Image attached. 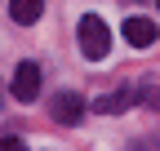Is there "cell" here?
Here are the masks:
<instances>
[{
  "label": "cell",
  "mask_w": 160,
  "mask_h": 151,
  "mask_svg": "<svg viewBox=\"0 0 160 151\" xmlns=\"http://www.w3.org/2000/svg\"><path fill=\"white\" fill-rule=\"evenodd\" d=\"M76 40H80V53H85V58H93V62L111 53V31H107V22H102L98 13H85V18H80Z\"/></svg>",
  "instance_id": "cell-1"
},
{
  "label": "cell",
  "mask_w": 160,
  "mask_h": 151,
  "mask_svg": "<svg viewBox=\"0 0 160 151\" xmlns=\"http://www.w3.org/2000/svg\"><path fill=\"white\" fill-rule=\"evenodd\" d=\"M49 111H53V120L58 124H80V120H85V98H80V93H71V89H62V93H58V98L49 102Z\"/></svg>",
  "instance_id": "cell-2"
},
{
  "label": "cell",
  "mask_w": 160,
  "mask_h": 151,
  "mask_svg": "<svg viewBox=\"0 0 160 151\" xmlns=\"http://www.w3.org/2000/svg\"><path fill=\"white\" fill-rule=\"evenodd\" d=\"M13 98L18 102H36L40 98V67L36 62H18L13 67Z\"/></svg>",
  "instance_id": "cell-3"
},
{
  "label": "cell",
  "mask_w": 160,
  "mask_h": 151,
  "mask_svg": "<svg viewBox=\"0 0 160 151\" xmlns=\"http://www.w3.org/2000/svg\"><path fill=\"white\" fill-rule=\"evenodd\" d=\"M120 31H125V40H129L133 49H151V45H156V36H160L151 18H129V22L120 27Z\"/></svg>",
  "instance_id": "cell-4"
},
{
  "label": "cell",
  "mask_w": 160,
  "mask_h": 151,
  "mask_svg": "<svg viewBox=\"0 0 160 151\" xmlns=\"http://www.w3.org/2000/svg\"><path fill=\"white\" fill-rule=\"evenodd\" d=\"M40 13H45V0H9V18H13L18 27L40 22Z\"/></svg>",
  "instance_id": "cell-5"
},
{
  "label": "cell",
  "mask_w": 160,
  "mask_h": 151,
  "mask_svg": "<svg viewBox=\"0 0 160 151\" xmlns=\"http://www.w3.org/2000/svg\"><path fill=\"white\" fill-rule=\"evenodd\" d=\"M129 102H133V93H129V89H111V93H102V98H98L93 107L102 111V116H116V111H125Z\"/></svg>",
  "instance_id": "cell-6"
},
{
  "label": "cell",
  "mask_w": 160,
  "mask_h": 151,
  "mask_svg": "<svg viewBox=\"0 0 160 151\" xmlns=\"http://www.w3.org/2000/svg\"><path fill=\"white\" fill-rule=\"evenodd\" d=\"M142 107H151V111H160V89H151V85L142 89Z\"/></svg>",
  "instance_id": "cell-7"
},
{
  "label": "cell",
  "mask_w": 160,
  "mask_h": 151,
  "mask_svg": "<svg viewBox=\"0 0 160 151\" xmlns=\"http://www.w3.org/2000/svg\"><path fill=\"white\" fill-rule=\"evenodd\" d=\"M9 147L18 151V147H22V138H13V134H5V138H0V151H9Z\"/></svg>",
  "instance_id": "cell-8"
},
{
  "label": "cell",
  "mask_w": 160,
  "mask_h": 151,
  "mask_svg": "<svg viewBox=\"0 0 160 151\" xmlns=\"http://www.w3.org/2000/svg\"><path fill=\"white\" fill-rule=\"evenodd\" d=\"M156 5H160V0H156Z\"/></svg>",
  "instance_id": "cell-9"
}]
</instances>
